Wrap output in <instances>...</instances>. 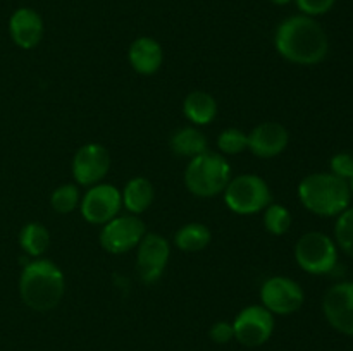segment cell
Returning <instances> with one entry per match:
<instances>
[{
	"mask_svg": "<svg viewBox=\"0 0 353 351\" xmlns=\"http://www.w3.org/2000/svg\"><path fill=\"white\" fill-rule=\"evenodd\" d=\"M276 50L299 65H316L326 58L330 41L324 28L314 17L299 14L283 21L274 33Z\"/></svg>",
	"mask_w": 353,
	"mask_h": 351,
	"instance_id": "6da1fadb",
	"label": "cell"
},
{
	"mask_svg": "<svg viewBox=\"0 0 353 351\" xmlns=\"http://www.w3.org/2000/svg\"><path fill=\"white\" fill-rule=\"evenodd\" d=\"M65 292V279L52 260L37 258L24 265L19 277V295L34 312H48L61 303Z\"/></svg>",
	"mask_w": 353,
	"mask_h": 351,
	"instance_id": "7a4b0ae2",
	"label": "cell"
},
{
	"mask_svg": "<svg viewBox=\"0 0 353 351\" xmlns=\"http://www.w3.org/2000/svg\"><path fill=\"white\" fill-rule=\"evenodd\" d=\"M299 198L316 215L336 217L350 206L352 193L345 179L331 172H316L300 181Z\"/></svg>",
	"mask_w": 353,
	"mask_h": 351,
	"instance_id": "3957f363",
	"label": "cell"
},
{
	"mask_svg": "<svg viewBox=\"0 0 353 351\" xmlns=\"http://www.w3.org/2000/svg\"><path fill=\"white\" fill-rule=\"evenodd\" d=\"M231 181V165L219 153L207 150L190 160L185 171V184L192 195L212 198L226 189Z\"/></svg>",
	"mask_w": 353,
	"mask_h": 351,
	"instance_id": "277c9868",
	"label": "cell"
},
{
	"mask_svg": "<svg viewBox=\"0 0 353 351\" xmlns=\"http://www.w3.org/2000/svg\"><path fill=\"white\" fill-rule=\"evenodd\" d=\"M228 209L240 215H252L271 205L272 195L269 184L255 174L236 176L224 189Z\"/></svg>",
	"mask_w": 353,
	"mask_h": 351,
	"instance_id": "5b68a950",
	"label": "cell"
},
{
	"mask_svg": "<svg viewBox=\"0 0 353 351\" xmlns=\"http://www.w3.org/2000/svg\"><path fill=\"white\" fill-rule=\"evenodd\" d=\"M295 258L296 264L309 274H330L338 264L336 243L327 234L312 231L296 241Z\"/></svg>",
	"mask_w": 353,
	"mask_h": 351,
	"instance_id": "8992f818",
	"label": "cell"
},
{
	"mask_svg": "<svg viewBox=\"0 0 353 351\" xmlns=\"http://www.w3.org/2000/svg\"><path fill=\"white\" fill-rule=\"evenodd\" d=\"M234 339L247 348L262 346L274 332V315L262 305L241 310L233 322Z\"/></svg>",
	"mask_w": 353,
	"mask_h": 351,
	"instance_id": "52a82bcc",
	"label": "cell"
},
{
	"mask_svg": "<svg viewBox=\"0 0 353 351\" xmlns=\"http://www.w3.org/2000/svg\"><path fill=\"white\" fill-rule=\"evenodd\" d=\"M262 306L272 315H292L303 305V289L293 279L285 275H274L268 279L261 288Z\"/></svg>",
	"mask_w": 353,
	"mask_h": 351,
	"instance_id": "ba28073f",
	"label": "cell"
},
{
	"mask_svg": "<svg viewBox=\"0 0 353 351\" xmlns=\"http://www.w3.org/2000/svg\"><path fill=\"white\" fill-rule=\"evenodd\" d=\"M145 234V224L140 217H114L112 220L103 224L100 231V244L109 253L121 255L137 248Z\"/></svg>",
	"mask_w": 353,
	"mask_h": 351,
	"instance_id": "9c48e42d",
	"label": "cell"
},
{
	"mask_svg": "<svg viewBox=\"0 0 353 351\" xmlns=\"http://www.w3.org/2000/svg\"><path fill=\"white\" fill-rule=\"evenodd\" d=\"M171 257V246L168 240L159 234L148 233L138 244L137 268L140 279L147 286L155 284L164 274V268Z\"/></svg>",
	"mask_w": 353,
	"mask_h": 351,
	"instance_id": "30bf717a",
	"label": "cell"
},
{
	"mask_svg": "<svg viewBox=\"0 0 353 351\" xmlns=\"http://www.w3.org/2000/svg\"><path fill=\"white\" fill-rule=\"evenodd\" d=\"M323 312L330 326L345 336H353V281L331 286L323 299Z\"/></svg>",
	"mask_w": 353,
	"mask_h": 351,
	"instance_id": "8fae6325",
	"label": "cell"
},
{
	"mask_svg": "<svg viewBox=\"0 0 353 351\" xmlns=\"http://www.w3.org/2000/svg\"><path fill=\"white\" fill-rule=\"evenodd\" d=\"M123 196L114 184H93L81 200V215L90 224H107L117 217Z\"/></svg>",
	"mask_w": 353,
	"mask_h": 351,
	"instance_id": "7c38bea8",
	"label": "cell"
},
{
	"mask_svg": "<svg viewBox=\"0 0 353 351\" xmlns=\"http://www.w3.org/2000/svg\"><path fill=\"white\" fill-rule=\"evenodd\" d=\"M110 169V155L100 143L83 145L72 158V176L79 186L99 184Z\"/></svg>",
	"mask_w": 353,
	"mask_h": 351,
	"instance_id": "4fadbf2b",
	"label": "cell"
},
{
	"mask_svg": "<svg viewBox=\"0 0 353 351\" xmlns=\"http://www.w3.org/2000/svg\"><path fill=\"white\" fill-rule=\"evenodd\" d=\"M288 129L283 124L268 120V123L259 124L248 134V150L255 157L272 158L281 153V151H285V148L288 147Z\"/></svg>",
	"mask_w": 353,
	"mask_h": 351,
	"instance_id": "5bb4252c",
	"label": "cell"
},
{
	"mask_svg": "<svg viewBox=\"0 0 353 351\" xmlns=\"http://www.w3.org/2000/svg\"><path fill=\"white\" fill-rule=\"evenodd\" d=\"M9 33L17 47L31 50L43 38V19L38 10L31 7H19L9 19Z\"/></svg>",
	"mask_w": 353,
	"mask_h": 351,
	"instance_id": "9a60e30c",
	"label": "cell"
},
{
	"mask_svg": "<svg viewBox=\"0 0 353 351\" xmlns=\"http://www.w3.org/2000/svg\"><path fill=\"white\" fill-rule=\"evenodd\" d=\"M128 58H130V64L134 71L150 76L161 69L162 61H164V52H162V45L157 40L150 36H140L131 43Z\"/></svg>",
	"mask_w": 353,
	"mask_h": 351,
	"instance_id": "2e32d148",
	"label": "cell"
},
{
	"mask_svg": "<svg viewBox=\"0 0 353 351\" xmlns=\"http://www.w3.org/2000/svg\"><path fill=\"white\" fill-rule=\"evenodd\" d=\"M183 112L186 119L196 126H207L217 116V102L210 93L196 89L192 92L183 102Z\"/></svg>",
	"mask_w": 353,
	"mask_h": 351,
	"instance_id": "e0dca14e",
	"label": "cell"
},
{
	"mask_svg": "<svg viewBox=\"0 0 353 351\" xmlns=\"http://www.w3.org/2000/svg\"><path fill=\"white\" fill-rule=\"evenodd\" d=\"M121 196H123V205L131 213L138 215V213H143L145 210H148V206L154 202V186L147 178L138 176V178L128 181Z\"/></svg>",
	"mask_w": 353,
	"mask_h": 351,
	"instance_id": "ac0fdd59",
	"label": "cell"
},
{
	"mask_svg": "<svg viewBox=\"0 0 353 351\" xmlns=\"http://www.w3.org/2000/svg\"><path fill=\"white\" fill-rule=\"evenodd\" d=\"M171 148L179 157L193 158L207 151V138L195 127H181L171 138Z\"/></svg>",
	"mask_w": 353,
	"mask_h": 351,
	"instance_id": "d6986e66",
	"label": "cell"
},
{
	"mask_svg": "<svg viewBox=\"0 0 353 351\" xmlns=\"http://www.w3.org/2000/svg\"><path fill=\"white\" fill-rule=\"evenodd\" d=\"M19 244L28 257L38 258L48 250L50 244V233L40 222H30L21 229Z\"/></svg>",
	"mask_w": 353,
	"mask_h": 351,
	"instance_id": "ffe728a7",
	"label": "cell"
},
{
	"mask_svg": "<svg viewBox=\"0 0 353 351\" xmlns=\"http://www.w3.org/2000/svg\"><path fill=\"white\" fill-rule=\"evenodd\" d=\"M212 234L210 229L203 224L190 222L179 227L174 236V244L183 251H202L210 244Z\"/></svg>",
	"mask_w": 353,
	"mask_h": 351,
	"instance_id": "44dd1931",
	"label": "cell"
},
{
	"mask_svg": "<svg viewBox=\"0 0 353 351\" xmlns=\"http://www.w3.org/2000/svg\"><path fill=\"white\" fill-rule=\"evenodd\" d=\"M264 226L268 233L274 234V236H283L292 227V213L286 206L279 205V203H271L265 206Z\"/></svg>",
	"mask_w": 353,
	"mask_h": 351,
	"instance_id": "7402d4cb",
	"label": "cell"
},
{
	"mask_svg": "<svg viewBox=\"0 0 353 351\" xmlns=\"http://www.w3.org/2000/svg\"><path fill=\"white\" fill-rule=\"evenodd\" d=\"M334 237L338 246L353 258V206H348L338 215L334 224Z\"/></svg>",
	"mask_w": 353,
	"mask_h": 351,
	"instance_id": "603a6c76",
	"label": "cell"
},
{
	"mask_svg": "<svg viewBox=\"0 0 353 351\" xmlns=\"http://www.w3.org/2000/svg\"><path fill=\"white\" fill-rule=\"evenodd\" d=\"M52 209L57 213H71L79 203V189L76 184H62L52 193Z\"/></svg>",
	"mask_w": 353,
	"mask_h": 351,
	"instance_id": "cb8c5ba5",
	"label": "cell"
},
{
	"mask_svg": "<svg viewBox=\"0 0 353 351\" xmlns=\"http://www.w3.org/2000/svg\"><path fill=\"white\" fill-rule=\"evenodd\" d=\"M217 148L228 155L241 153L245 148H248V134L238 127H228L217 138Z\"/></svg>",
	"mask_w": 353,
	"mask_h": 351,
	"instance_id": "d4e9b609",
	"label": "cell"
},
{
	"mask_svg": "<svg viewBox=\"0 0 353 351\" xmlns=\"http://www.w3.org/2000/svg\"><path fill=\"white\" fill-rule=\"evenodd\" d=\"M331 174L338 176V178L345 179V181H348V179L353 176V155L352 153H345V151H341V153H336L333 158H331Z\"/></svg>",
	"mask_w": 353,
	"mask_h": 351,
	"instance_id": "484cf974",
	"label": "cell"
},
{
	"mask_svg": "<svg viewBox=\"0 0 353 351\" xmlns=\"http://www.w3.org/2000/svg\"><path fill=\"white\" fill-rule=\"evenodd\" d=\"M295 2L299 6V9L302 10V14L316 17L330 12L336 0H295Z\"/></svg>",
	"mask_w": 353,
	"mask_h": 351,
	"instance_id": "4316f807",
	"label": "cell"
},
{
	"mask_svg": "<svg viewBox=\"0 0 353 351\" xmlns=\"http://www.w3.org/2000/svg\"><path fill=\"white\" fill-rule=\"evenodd\" d=\"M209 336L216 344H228L234 337L233 323L226 322V320L216 322L212 327H210Z\"/></svg>",
	"mask_w": 353,
	"mask_h": 351,
	"instance_id": "83f0119b",
	"label": "cell"
},
{
	"mask_svg": "<svg viewBox=\"0 0 353 351\" xmlns=\"http://www.w3.org/2000/svg\"><path fill=\"white\" fill-rule=\"evenodd\" d=\"M269 2H272L274 6H286V3L293 2V0H269Z\"/></svg>",
	"mask_w": 353,
	"mask_h": 351,
	"instance_id": "f1b7e54d",
	"label": "cell"
},
{
	"mask_svg": "<svg viewBox=\"0 0 353 351\" xmlns=\"http://www.w3.org/2000/svg\"><path fill=\"white\" fill-rule=\"evenodd\" d=\"M348 186H350V193L353 195V176L350 179H348Z\"/></svg>",
	"mask_w": 353,
	"mask_h": 351,
	"instance_id": "f546056e",
	"label": "cell"
}]
</instances>
